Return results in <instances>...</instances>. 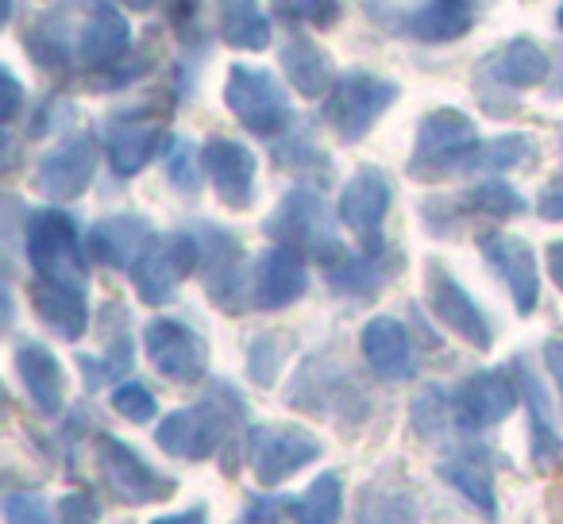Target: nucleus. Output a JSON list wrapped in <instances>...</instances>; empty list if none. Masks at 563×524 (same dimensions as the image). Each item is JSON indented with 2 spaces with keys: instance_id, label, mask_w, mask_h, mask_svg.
I'll return each instance as SVG.
<instances>
[{
  "instance_id": "20e7f679",
  "label": "nucleus",
  "mask_w": 563,
  "mask_h": 524,
  "mask_svg": "<svg viewBox=\"0 0 563 524\" xmlns=\"http://www.w3.org/2000/svg\"><path fill=\"white\" fill-rule=\"evenodd\" d=\"M97 467H101V478L117 501L124 505H151V501H166L174 493V478H166L163 470H155L147 459H143L135 447H128L124 439L117 436H97Z\"/></svg>"
},
{
  "instance_id": "f03ea898",
  "label": "nucleus",
  "mask_w": 563,
  "mask_h": 524,
  "mask_svg": "<svg viewBox=\"0 0 563 524\" xmlns=\"http://www.w3.org/2000/svg\"><path fill=\"white\" fill-rule=\"evenodd\" d=\"M27 258H32L40 282L70 286V290L86 286V255H81L70 216L63 212L47 209L27 220Z\"/></svg>"
},
{
  "instance_id": "f8f14e48",
  "label": "nucleus",
  "mask_w": 563,
  "mask_h": 524,
  "mask_svg": "<svg viewBox=\"0 0 563 524\" xmlns=\"http://www.w3.org/2000/svg\"><path fill=\"white\" fill-rule=\"evenodd\" d=\"M483 255L501 278H506L514 305L521 316H529L537 309L540 282H537V263H532L529 243H521L517 235H483Z\"/></svg>"
},
{
  "instance_id": "4be33fe9",
  "label": "nucleus",
  "mask_w": 563,
  "mask_h": 524,
  "mask_svg": "<svg viewBox=\"0 0 563 524\" xmlns=\"http://www.w3.org/2000/svg\"><path fill=\"white\" fill-rule=\"evenodd\" d=\"M340 513H344V478L336 470L317 475L306 493L286 501V516L294 524H340Z\"/></svg>"
},
{
  "instance_id": "4468645a",
  "label": "nucleus",
  "mask_w": 563,
  "mask_h": 524,
  "mask_svg": "<svg viewBox=\"0 0 563 524\" xmlns=\"http://www.w3.org/2000/svg\"><path fill=\"white\" fill-rule=\"evenodd\" d=\"M306 293V263L298 258V250L274 247L258 258L255 275H251V298L263 309L290 305L294 298Z\"/></svg>"
},
{
  "instance_id": "0eeeda50",
  "label": "nucleus",
  "mask_w": 563,
  "mask_h": 524,
  "mask_svg": "<svg viewBox=\"0 0 563 524\" xmlns=\"http://www.w3.org/2000/svg\"><path fill=\"white\" fill-rule=\"evenodd\" d=\"M266 227H271L278 239L298 243V247H306L309 255H317V258L344 255L340 239L332 235V224H329V212H324V204L317 201L313 193H301V189L282 201V209L274 212V220Z\"/></svg>"
},
{
  "instance_id": "aec40b11",
  "label": "nucleus",
  "mask_w": 563,
  "mask_h": 524,
  "mask_svg": "<svg viewBox=\"0 0 563 524\" xmlns=\"http://www.w3.org/2000/svg\"><path fill=\"white\" fill-rule=\"evenodd\" d=\"M16 363H20V378H24L27 398L35 401V409L55 416L66 398V378H63L58 359L43 344H24L16 352Z\"/></svg>"
},
{
  "instance_id": "2f4dec72",
  "label": "nucleus",
  "mask_w": 563,
  "mask_h": 524,
  "mask_svg": "<svg viewBox=\"0 0 563 524\" xmlns=\"http://www.w3.org/2000/svg\"><path fill=\"white\" fill-rule=\"evenodd\" d=\"M4 521L9 524H55L47 501L32 490H12L4 493Z\"/></svg>"
},
{
  "instance_id": "1a4fd4ad",
  "label": "nucleus",
  "mask_w": 563,
  "mask_h": 524,
  "mask_svg": "<svg viewBox=\"0 0 563 524\" xmlns=\"http://www.w3.org/2000/svg\"><path fill=\"white\" fill-rule=\"evenodd\" d=\"M517 405V386L509 382L506 370H483V375H471L467 382L455 393V421L467 432H483L490 424L506 421Z\"/></svg>"
},
{
  "instance_id": "c85d7f7f",
  "label": "nucleus",
  "mask_w": 563,
  "mask_h": 524,
  "mask_svg": "<svg viewBox=\"0 0 563 524\" xmlns=\"http://www.w3.org/2000/svg\"><path fill=\"white\" fill-rule=\"evenodd\" d=\"M471 209L483 212V216H517V212H525V201L514 193V189L506 186V181H486V186H478L475 193L467 197Z\"/></svg>"
},
{
  "instance_id": "393cba45",
  "label": "nucleus",
  "mask_w": 563,
  "mask_h": 524,
  "mask_svg": "<svg viewBox=\"0 0 563 524\" xmlns=\"http://www.w3.org/2000/svg\"><path fill=\"white\" fill-rule=\"evenodd\" d=\"M112 166H117L120 174H135L143 170V166L155 158L158 150V132L155 127H128L124 135H117L112 140Z\"/></svg>"
},
{
  "instance_id": "a19ab883",
  "label": "nucleus",
  "mask_w": 563,
  "mask_h": 524,
  "mask_svg": "<svg viewBox=\"0 0 563 524\" xmlns=\"http://www.w3.org/2000/svg\"><path fill=\"white\" fill-rule=\"evenodd\" d=\"M132 4H140V9H143V4H147V0H132Z\"/></svg>"
},
{
  "instance_id": "bb28decb",
  "label": "nucleus",
  "mask_w": 563,
  "mask_h": 524,
  "mask_svg": "<svg viewBox=\"0 0 563 524\" xmlns=\"http://www.w3.org/2000/svg\"><path fill=\"white\" fill-rule=\"evenodd\" d=\"M544 55H540L532 43H514V47L506 51V58H501L498 74L506 81H514V86H537L540 78H544Z\"/></svg>"
},
{
  "instance_id": "412c9836",
  "label": "nucleus",
  "mask_w": 563,
  "mask_h": 524,
  "mask_svg": "<svg viewBox=\"0 0 563 524\" xmlns=\"http://www.w3.org/2000/svg\"><path fill=\"white\" fill-rule=\"evenodd\" d=\"M32 305L58 336L78 339L89 324V309H86V293L70 290V286H55V282H35L32 290Z\"/></svg>"
},
{
  "instance_id": "a211bd4d",
  "label": "nucleus",
  "mask_w": 563,
  "mask_h": 524,
  "mask_svg": "<svg viewBox=\"0 0 563 524\" xmlns=\"http://www.w3.org/2000/svg\"><path fill=\"white\" fill-rule=\"evenodd\" d=\"M97 155L89 140H74L63 150H55L51 158H43L40 166V189L51 197H78L86 193V186L93 181Z\"/></svg>"
},
{
  "instance_id": "cd10ccee",
  "label": "nucleus",
  "mask_w": 563,
  "mask_h": 524,
  "mask_svg": "<svg viewBox=\"0 0 563 524\" xmlns=\"http://www.w3.org/2000/svg\"><path fill=\"white\" fill-rule=\"evenodd\" d=\"M460 27H467V0H437L421 16L424 40H452L460 35Z\"/></svg>"
},
{
  "instance_id": "9d476101",
  "label": "nucleus",
  "mask_w": 563,
  "mask_h": 524,
  "mask_svg": "<svg viewBox=\"0 0 563 524\" xmlns=\"http://www.w3.org/2000/svg\"><path fill=\"white\" fill-rule=\"evenodd\" d=\"M429 305H432V313H437L455 336L467 339L471 347H478V352L490 347L494 336H490L486 316L478 313V305L463 293V286L455 282L444 267H429Z\"/></svg>"
},
{
  "instance_id": "a878e982",
  "label": "nucleus",
  "mask_w": 563,
  "mask_h": 524,
  "mask_svg": "<svg viewBox=\"0 0 563 524\" xmlns=\"http://www.w3.org/2000/svg\"><path fill=\"white\" fill-rule=\"evenodd\" d=\"M224 35H228V43H240V47H263L266 20L258 16V9L251 4V0H228Z\"/></svg>"
},
{
  "instance_id": "ddd939ff",
  "label": "nucleus",
  "mask_w": 563,
  "mask_h": 524,
  "mask_svg": "<svg viewBox=\"0 0 563 524\" xmlns=\"http://www.w3.org/2000/svg\"><path fill=\"white\" fill-rule=\"evenodd\" d=\"M386 209H390V186L378 170H360L340 193V220L367 243H378Z\"/></svg>"
},
{
  "instance_id": "f3484780",
  "label": "nucleus",
  "mask_w": 563,
  "mask_h": 524,
  "mask_svg": "<svg viewBox=\"0 0 563 524\" xmlns=\"http://www.w3.org/2000/svg\"><path fill=\"white\" fill-rule=\"evenodd\" d=\"M355 524H421V505L406 482H390L383 475L360 490Z\"/></svg>"
},
{
  "instance_id": "6e6552de",
  "label": "nucleus",
  "mask_w": 563,
  "mask_h": 524,
  "mask_svg": "<svg viewBox=\"0 0 563 524\" xmlns=\"http://www.w3.org/2000/svg\"><path fill=\"white\" fill-rule=\"evenodd\" d=\"M228 104H232L235 116L258 135L278 132V127L290 120V109H286V101H282L271 74L247 70V66H235L232 70V81H228Z\"/></svg>"
},
{
  "instance_id": "6ab92c4d",
  "label": "nucleus",
  "mask_w": 563,
  "mask_h": 524,
  "mask_svg": "<svg viewBox=\"0 0 563 524\" xmlns=\"http://www.w3.org/2000/svg\"><path fill=\"white\" fill-rule=\"evenodd\" d=\"M363 355H367L371 370L383 378H409L413 375V347H409V336L398 321L390 316H375V321L363 328L360 336Z\"/></svg>"
},
{
  "instance_id": "7ed1b4c3",
  "label": "nucleus",
  "mask_w": 563,
  "mask_h": 524,
  "mask_svg": "<svg viewBox=\"0 0 563 524\" xmlns=\"http://www.w3.org/2000/svg\"><path fill=\"white\" fill-rule=\"evenodd\" d=\"M313 459H321V439L298 424H263L247 436V462L258 486H282Z\"/></svg>"
},
{
  "instance_id": "423d86ee",
  "label": "nucleus",
  "mask_w": 563,
  "mask_h": 524,
  "mask_svg": "<svg viewBox=\"0 0 563 524\" xmlns=\"http://www.w3.org/2000/svg\"><path fill=\"white\" fill-rule=\"evenodd\" d=\"M147 355L170 382H197L209 367V347L189 324L181 321H158L147 324Z\"/></svg>"
},
{
  "instance_id": "58836bf2",
  "label": "nucleus",
  "mask_w": 563,
  "mask_h": 524,
  "mask_svg": "<svg viewBox=\"0 0 563 524\" xmlns=\"http://www.w3.org/2000/svg\"><path fill=\"white\" fill-rule=\"evenodd\" d=\"M540 216H548V220H563V186L548 189V193L540 197Z\"/></svg>"
},
{
  "instance_id": "72a5a7b5",
  "label": "nucleus",
  "mask_w": 563,
  "mask_h": 524,
  "mask_svg": "<svg viewBox=\"0 0 563 524\" xmlns=\"http://www.w3.org/2000/svg\"><path fill=\"white\" fill-rule=\"evenodd\" d=\"M97 521H101V505H97L93 493L86 490L63 493V501H58V524H97Z\"/></svg>"
},
{
  "instance_id": "ea45409f",
  "label": "nucleus",
  "mask_w": 563,
  "mask_h": 524,
  "mask_svg": "<svg viewBox=\"0 0 563 524\" xmlns=\"http://www.w3.org/2000/svg\"><path fill=\"white\" fill-rule=\"evenodd\" d=\"M548 267H552L555 286L563 290V243H552V247H548Z\"/></svg>"
},
{
  "instance_id": "9b49d317",
  "label": "nucleus",
  "mask_w": 563,
  "mask_h": 524,
  "mask_svg": "<svg viewBox=\"0 0 563 524\" xmlns=\"http://www.w3.org/2000/svg\"><path fill=\"white\" fill-rule=\"evenodd\" d=\"M390 101H394V86H386V81L344 78L336 86V97L329 101V120L344 140H360Z\"/></svg>"
},
{
  "instance_id": "79ce46f5",
  "label": "nucleus",
  "mask_w": 563,
  "mask_h": 524,
  "mask_svg": "<svg viewBox=\"0 0 563 524\" xmlns=\"http://www.w3.org/2000/svg\"><path fill=\"white\" fill-rule=\"evenodd\" d=\"M560 24H563V12H560Z\"/></svg>"
},
{
  "instance_id": "f704fd0d",
  "label": "nucleus",
  "mask_w": 563,
  "mask_h": 524,
  "mask_svg": "<svg viewBox=\"0 0 563 524\" xmlns=\"http://www.w3.org/2000/svg\"><path fill=\"white\" fill-rule=\"evenodd\" d=\"M170 178H174V186L189 189V193L197 189V170H194V155H189V147H178V150H174Z\"/></svg>"
},
{
  "instance_id": "473e14b6",
  "label": "nucleus",
  "mask_w": 563,
  "mask_h": 524,
  "mask_svg": "<svg viewBox=\"0 0 563 524\" xmlns=\"http://www.w3.org/2000/svg\"><path fill=\"white\" fill-rule=\"evenodd\" d=\"M282 355H286V344H282L278 336H258L255 344H251V378H255L258 386H271L282 367Z\"/></svg>"
},
{
  "instance_id": "7c9ffc66",
  "label": "nucleus",
  "mask_w": 563,
  "mask_h": 524,
  "mask_svg": "<svg viewBox=\"0 0 563 524\" xmlns=\"http://www.w3.org/2000/svg\"><path fill=\"white\" fill-rule=\"evenodd\" d=\"M112 409L132 424H147V421H155V413H158L155 393H147V386H140V382L117 386V393H112Z\"/></svg>"
},
{
  "instance_id": "c9c22d12",
  "label": "nucleus",
  "mask_w": 563,
  "mask_h": 524,
  "mask_svg": "<svg viewBox=\"0 0 563 524\" xmlns=\"http://www.w3.org/2000/svg\"><path fill=\"white\" fill-rule=\"evenodd\" d=\"M544 359H548V370L555 378V390H560V401H563V339H552L544 347Z\"/></svg>"
},
{
  "instance_id": "b1692460",
  "label": "nucleus",
  "mask_w": 563,
  "mask_h": 524,
  "mask_svg": "<svg viewBox=\"0 0 563 524\" xmlns=\"http://www.w3.org/2000/svg\"><path fill=\"white\" fill-rule=\"evenodd\" d=\"M521 386H525V401H529V413H532V459H537V467H552L563 455V439L552 424V413H548L544 390H540L529 370L521 375Z\"/></svg>"
},
{
  "instance_id": "dca6fc26",
  "label": "nucleus",
  "mask_w": 563,
  "mask_h": 524,
  "mask_svg": "<svg viewBox=\"0 0 563 524\" xmlns=\"http://www.w3.org/2000/svg\"><path fill=\"white\" fill-rule=\"evenodd\" d=\"M205 166H209L220 201H224L228 209H247L251 178H255V158H251V150L232 140H217L205 150Z\"/></svg>"
},
{
  "instance_id": "39448f33",
  "label": "nucleus",
  "mask_w": 563,
  "mask_h": 524,
  "mask_svg": "<svg viewBox=\"0 0 563 524\" xmlns=\"http://www.w3.org/2000/svg\"><path fill=\"white\" fill-rule=\"evenodd\" d=\"M197 255H201V250H197L194 235H170V239H163V243H151V250L132 270L140 298L147 301V305L170 301L181 278L197 267Z\"/></svg>"
},
{
  "instance_id": "5701e85b",
  "label": "nucleus",
  "mask_w": 563,
  "mask_h": 524,
  "mask_svg": "<svg viewBox=\"0 0 563 524\" xmlns=\"http://www.w3.org/2000/svg\"><path fill=\"white\" fill-rule=\"evenodd\" d=\"M440 478L452 486L460 498H467L486 521L498 516V493H494V478H490V467L475 455H460V459H448L440 462Z\"/></svg>"
},
{
  "instance_id": "e433bc0d",
  "label": "nucleus",
  "mask_w": 563,
  "mask_h": 524,
  "mask_svg": "<svg viewBox=\"0 0 563 524\" xmlns=\"http://www.w3.org/2000/svg\"><path fill=\"white\" fill-rule=\"evenodd\" d=\"M151 524H209V516H205V509H201V505H194V509H181V513L155 516Z\"/></svg>"
},
{
  "instance_id": "c756f323",
  "label": "nucleus",
  "mask_w": 563,
  "mask_h": 524,
  "mask_svg": "<svg viewBox=\"0 0 563 524\" xmlns=\"http://www.w3.org/2000/svg\"><path fill=\"white\" fill-rule=\"evenodd\" d=\"M444 424H448V398L440 386H432V390H424L421 398L413 401V428H417V436L437 439L440 432H444Z\"/></svg>"
},
{
  "instance_id": "f257e3e1",
  "label": "nucleus",
  "mask_w": 563,
  "mask_h": 524,
  "mask_svg": "<svg viewBox=\"0 0 563 524\" xmlns=\"http://www.w3.org/2000/svg\"><path fill=\"white\" fill-rule=\"evenodd\" d=\"M212 393H217V398L201 401V405H194V409H178V413H170L158 424L155 444L163 447L166 455H178V459H194V462L217 455V447L224 444L228 428H232L228 409H240V401L232 398L228 386H220V390H212Z\"/></svg>"
},
{
  "instance_id": "2eb2a0df",
  "label": "nucleus",
  "mask_w": 563,
  "mask_h": 524,
  "mask_svg": "<svg viewBox=\"0 0 563 524\" xmlns=\"http://www.w3.org/2000/svg\"><path fill=\"white\" fill-rule=\"evenodd\" d=\"M155 235H151L147 220L140 216H109L89 232V255L104 267H135L151 250Z\"/></svg>"
},
{
  "instance_id": "4c0bfd02",
  "label": "nucleus",
  "mask_w": 563,
  "mask_h": 524,
  "mask_svg": "<svg viewBox=\"0 0 563 524\" xmlns=\"http://www.w3.org/2000/svg\"><path fill=\"white\" fill-rule=\"evenodd\" d=\"M274 513H278V505H271V501H251V505L243 509L247 521H240V524H271Z\"/></svg>"
}]
</instances>
